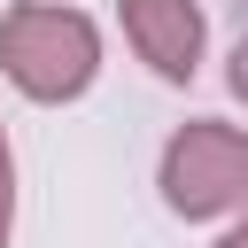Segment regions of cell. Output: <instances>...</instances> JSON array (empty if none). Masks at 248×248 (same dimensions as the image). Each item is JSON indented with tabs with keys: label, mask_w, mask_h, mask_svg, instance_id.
Masks as SVG:
<instances>
[{
	"label": "cell",
	"mask_w": 248,
	"mask_h": 248,
	"mask_svg": "<svg viewBox=\"0 0 248 248\" xmlns=\"http://www.w3.org/2000/svg\"><path fill=\"white\" fill-rule=\"evenodd\" d=\"M0 70L23 101L54 108V101H78L93 78H101V31L85 8H62V0H16L0 16Z\"/></svg>",
	"instance_id": "1"
},
{
	"label": "cell",
	"mask_w": 248,
	"mask_h": 248,
	"mask_svg": "<svg viewBox=\"0 0 248 248\" xmlns=\"http://www.w3.org/2000/svg\"><path fill=\"white\" fill-rule=\"evenodd\" d=\"M16 232V147H8V124H0V248Z\"/></svg>",
	"instance_id": "4"
},
{
	"label": "cell",
	"mask_w": 248,
	"mask_h": 248,
	"mask_svg": "<svg viewBox=\"0 0 248 248\" xmlns=\"http://www.w3.org/2000/svg\"><path fill=\"white\" fill-rule=\"evenodd\" d=\"M225 85H232V93H240V101H248V39H240V46H232V70H225Z\"/></svg>",
	"instance_id": "5"
},
{
	"label": "cell",
	"mask_w": 248,
	"mask_h": 248,
	"mask_svg": "<svg viewBox=\"0 0 248 248\" xmlns=\"http://www.w3.org/2000/svg\"><path fill=\"white\" fill-rule=\"evenodd\" d=\"M155 186L163 202L202 225V217H240L248 209V132L240 124H217V116H194L163 140V163H155Z\"/></svg>",
	"instance_id": "2"
},
{
	"label": "cell",
	"mask_w": 248,
	"mask_h": 248,
	"mask_svg": "<svg viewBox=\"0 0 248 248\" xmlns=\"http://www.w3.org/2000/svg\"><path fill=\"white\" fill-rule=\"evenodd\" d=\"M217 248H248V209H240V225H232V232H225Z\"/></svg>",
	"instance_id": "6"
},
{
	"label": "cell",
	"mask_w": 248,
	"mask_h": 248,
	"mask_svg": "<svg viewBox=\"0 0 248 248\" xmlns=\"http://www.w3.org/2000/svg\"><path fill=\"white\" fill-rule=\"evenodd\" d=\"M116 16H124L132 54H140L155 78L186 85V78L202 70V39H209V23H202L194 0H116Z\"/></svg>",
	"instance_id": "3"
}]
</instances>
